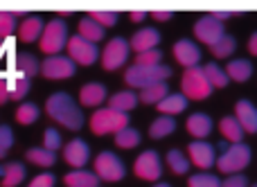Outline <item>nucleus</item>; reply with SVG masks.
Masks as SVG:
<instances>
[{"label":"nucleus","instance_id":"f257e3e1","mask_svg":"<svg viewBox=\"0 0 257 187\" xmlns=\"http://www.w3.org/2000/svg\"><path fill=\"white\" fill-rule=\"evenodd\" d=\"M45 111L57 124L66 126L70 131H79L84 126V113L75 104V99L68 93H54L45 102Z\"/></svg>","mask_w":257,"mask_h":187},{"label":"nucleus","instance_id":"f03ea898","mask_svg":"<svg viewBox=\"0 0 257 187\" xmlns=\"http://www.w3.org/2000/svg\"><path fill=\"white\" fill-rule=\"evenodd\" d=\"M172 75V68L167 66H131L124 72V81L131 88H147V86H154L165 81Z\"/></svg>","mask_w":257,"mask_h":187},{"label":"nucleus","instance_id":"7ed1b4c3","mask_svg":"<svg viewBox=\"0 0 257 187\" xmlns=\"http://www.w3.org/2000/svg\"><path fill=\"white\" fill-rule=\"evenodd\" d=\"M68 43V27L61 18H52L50 23H45L43 34L39 39V50L43 54L57 57Z\"/></svg>","mask_w":257,"mask_h":187},{"label":"nucleus","instance_id":"20e7f679","mask_svg":"<svg viewBox=\"0 0 257 187\" xmlns=\"http://www.w3.org/2000/svg\"><path fill=\"white\" fill-rule=\"evenodd\" d=\"M128 126V113L113 111V108H99L90 117V131L95 135H106V133H120L122 129Z\"/></svg>","mask_w":257,"mask_h":187},{"label":"nucleus","instance_id":"39448f33","mask_svg":"<svg viewBox=\"0 0 257 187\" xmlns=\"http://www.w3.org/2000/svg\"><path fill=\"white\" fill-rule=\"evenodd\" d=\"M250 162V147L244 142H237V144H230L226 151L219 156V171L221 174H239L241 169H246Z\"/></svg>","mask_w":257,"mask_h":187},{"label":"nucleus","instance_id":"423d86ee","mask_svg":"<svg viewBox=\"0 0 257 187\" xmlns=\"http://www.w3.org/2000/svg\"><path fill=\"white\" fill-rule=\"evenodd\" d=\"M181 90L187 99H208L210 93H212V86L208 84L205 79V72L203 68H190V70L183 72V79H181Z\"/></svg>","mask_w":257,"mask_h":187},{"label":"nucleus","instance_id":"0eeeda50","mask_svg":"<svg viewBox=\"0 0 257 187\" xmlns=\"http://www.w3.org/2000/svg\"><path fill=\"white\" fill-rule=\"evenodd\" d=\"M66 50H68V59H70L75 66H93V63L99 59V50L95 48V43L81 39L79 34L68 36Z\"/></svg>","mask_w":257,"mask_h":187},{"label":"nucleus","instance_id":"6e6552de","mask_svg":"<svg viewBox=\"0 0 257 187\" xmlns=\"http://www.w3.org/2000/svg\"><path fill=\"white\" fill-rule=\"evenodd\" d=\"M95 174L99 180H106V183H117V180L124 178L126 169L122 165V160L111 151H102L95 158Z\"/></svg>","mask_w":257,"mask_h":187},{"label":"nucleus","instance_id":"1a4fd4ad","mask_svg":"<svg viewBox=\"0 0 257 187\" xmlns=\"http://www.w3.org/2000/svg\"><path fill=\"white\" fill-rule=\"evenodd\" d=\"M128 50H131V45H128L126 39H122V36H117V39H111L106 45H104L102 50V66L104 70L113 72L117 70V68L124 66V61L128 59Z\"/></svg>","mask_w":257,"mask_h":187},{"label":"nucleus","instance_id":"9d476101","mask_svg":"<svg viewBox=\"0 0 257 187\" xmlns=\"http://www.w3.org/2000/svg\"><path fill=\"white\" fill-rule=\"evenodd\" d=\"M194 36L201 41L203 45H217L219 41L226 36V32H223V23H219L217 18H212L208 14V16H201L199 21L194 23Z\"/></svg>","mask_w":257,"mask_h":187},{"label":"nucleus","instance_id":"9b49d317","mask_svg":"<svg viewBox=\"0 0 257 187\" xmlns=\"http://www.w3.org/2000/svg\"><path fill=\"white\" fill-rule=\"evenodd\" d=\"M133 171H136L138 178L149 180V183L160 180V174H163L160 156L156 151H142L140 156L136 158V162H133Z\"/></svg>","mask_w":257,"mask_h":187},{"label":"nucleus","instance_id":"f8f14e48","mask_svg":"<svg viewBox=\"0 0 257 187\" xmlns=\"http://www.w3.org/2000/svg\"><path fill=\"white\" fill-rule=\"evenodd\" d=\"M77 70V66L70 61L68 57H48L41 63V75L48 77V79H68L72 77Z\"/></svg>","mask_w":257,"mask_h":187},{"label":"nucleus","instance_id":"ddd939ff","mask_svg":"<svg viewBox=\"0 0 257 187\" xmlns=\"http://www.w3.org/2000/svg\"><path fill=\"white\" fill-rule=\"evenodd\" d=\"M187 158L194 167L199 169H210L212 165H217V156H214V147L203 140H196V142L187 144Z\"/></svg>","mask_w":257,"mask_h":187},{"label":"nucleus","instance_id":"4468645a","mask_svg":"<svg viewBox=\"0 0 257 187\" xmlns=\"http://www.w3.org/2000/svg\"><path fill=\"white\" fill-rule=\"evenodd\" d=\"M174 59H176L178 63H181L185 70H190V68H196L201 61V50L196 43H192V41L183 39V41H176L174 43Z\"/></svg>","mask_w":257,"mask_h":187},{"label":"nucleus","instance_id":"2eb2a0df","mask_svg":"<svg viewBox=\"0 0 257 187\" xmlns=\"http://www.w3.org/2000/svg\"><path fill=\"white\" fill-rule=\"evenodd\" d=\"M88 144L84 142V140H70V142L63 147V160L68 162L70 167H75V169H84V165L88 162Z\"/></svg>","mask_w":257,"mask_h":187},{"label":"nucleus","instance_id":"dca6fc26","mask_svg":"<svg viewBox=\"0 0 257 187\" xmlns=\"http://www.w3.org/2000/svg\"><path fill=\"white\" fill-rule=\"evenodd\" d=\"M235 117L241 124L244 133H255L257 131V108L248 99H239V102L235 104Z\"/></svg>","mask_w":257,"mask_h":187},{"label":"nucleus","instance_id":"f3484780","mask_svg":"<svg viewBox=\"0 0 257 187\" xmlns=\"http://www.w3.org/2000/svg\"><path fill=\"white\" fill-rule=\"evenodd\" d=\"M158 43H160V34L154 30V27H147V30L136 32V34L131 36V41H128L131 50H136L138 54L147 52V50H156Z\"/></svg>","mask_w":257,"mask_h":187},{"label":"nucleus","instance_id":"a211bd4d","mask_svg":"<svg viewBox=\"0 0 257 187\" xmlns=\"http://www.w3.org/2000/svg\"><path fill=\"white\" fill-rule=\"evenodd\" d=\"M187 126V133L194 135L196 140H203L210 135V131H212V120H210V115H205V113H194V115L187 117L185 122Z\"/></svg>","mask_w":257,"mask_h":187},{"label":"nucleus","instance_id":"6ab92c4d","mask_svg":"<svg viewBox=\"0 0 257 187\" xmlns=\"http://www.w3.org/2000/svg\"><path fill=\"white\" fill-rule=\"evenodd\" d=\"M43 18L41 16H27L25 21L21 23V30H18V39L23 41V43H32V41L41 39V34H43Z\"/></svg>","mask_w":257,"mask_h":187},{"label":"nucleus","instance_id":"aec40b11","mask_svg":"<svg viewBox=\"0 0 257 187\" xmlns=\"http://www.w3.org/2000/svg\"><path fill=\"white\" fill-rule=\"evenodd\" d=\"M5 81H7L9 99H18V102H21V99L30 93V79H27L21 70H12V75H9Z\"/></svg>","mask_w":257,"mask_h":187},{"label":"nucleus","instance_id":"412c9836","mask_svg":"<svg viewBox=\"0 0 257 187\" xmlns=\"http://www.w3.org/2000/svg\"><path fill=\"white\" fill-rule=\"evenodd\" d=\"M106 99V88H104V84H86L81 86L79 90V102L81 106H99V104Z\"/></svg>","mask_w":257,"mask_h":187},{"label":"nucleus","instance_id":"4be33fe9","mask_svg":"<svg viewBox=\"0 0 257 187\" xmlns=\"http://www.w3.org/2000/svg\"><path fill=\"white\" fill-rule=\"evenodd\" d=\"M66 187H97L99 178L95 171H86V169H75L70 174L63 176Z\"/></svg>","mask_w":257,"mask_h":187},{"label":"nucleus","instance_id":"5701e85b","mask_svg":"<svg viewBox=\"0 0 257 187\" xmlns=\"http://www.w3.org/2000/svg\"><path fill=\"white\" fill-rule=\"evenodd\" d=\"M187 108V97L183 93H174V95H167V97L163 99V102L158 104V111L163 113V115H178V113H183Z\"/></svg>","mask_w":257,"mask_h":187},{"label":"nucleus","instance_id":"b1692460","mask_svg":"<svg viewBox=\"0 0 257 187\" xmlns=\"http://www.w3.org/2000/svg\"><path fill=\"white\" fill-rule=\"evenodd\" d=\"M226 75H228V79H232V81H246V79H250V75H253V66H250V61L248 59H235V61H230L226 66Z\"/></svg>","mask_w":257,"mask_h":187},{"label":"nucleus","instance_id":"393cba45","mask_svg":"<svg viewBox=\"0 0 257 187\" xmlns=\"http://www.w3.org/2000/svg\"><path fill=\"white\" fill-rule=\"evenodd\" d=\"M219 131H221L223 138L232 144L241 142V138H244V129H241V124L237 122V117H223V120L219 122Z\"/></svg>","mask_w":257,"mask_h":187},{"label":"nucleus","instance_id":"a878e982","mask_svg":"<svg viewBox=\"0 0 257 187\" xmlns=\"http://www.w3.org/2000/svg\"><path fill=\"white\" fill-rule=\"evenodd\" d=\"M138 104V95L131 93V90H122V93H115L111 99H108V108L120 113H128L131 108H136Z\"/></svg>","mask_w":257,"mask_h":187},{"label":"nucleus","instance_id":"bb28decb","mask_svg":"<svg viewBox=\"0 0 257 187\" xmlns=\"http://www.w3.org/2000/svg\"><path fill=\"white\" fill-rule=\"evenodd\" d=\"M169 95V88H167V84L165 81H160V84H154V86H147V88H142L140 90V102H145V104H156L158 106L160 102H163L165 97Z\"/></svg>","mask_w":257,"mask_h":187},{"label":"nucleus","instance_id":"cd10ccee","mask_svg":"<svg viewBox=\"0 0 257 187\" xmlns=\"http://www.w3.org/2000/svg\"><path fill=\"white\" fill-rule=\"evenodd\" d=\"M0 174H3V187H16L25 180V167L21 162H9L5 169H0Z\"/></svg>","mask_w":257,"mask_h":187},{"label":"nucleus","instance_id":"c85d7f7f","mask_svg":"<svg viewBox=\"0 0 257 187\" xmlns=\"http://www.w3.org/2000/svg\"><path fill=\"white\" fill-rule=\"evenodd\" d=\"M79 36L86 41H90V43H97V41L104 39V27L97 25V23L93 21V18H81L79 21Z\"/></svg>","mask_w":257,"mask_h":187},{"label":"nucleus","instance_id":"c756f323","mask_svg":"<svg viewBox=\"0 0 257 187\" xmlns=\"http://www.w3.org/2000/svg\"><path fill=\"white\" fill-rule=\"evenodd\" d=\"M174 129H176V122H174V117H169V115H160L158 120L151 122V126H149V135H151L154 140H160V138H165V135H172V133H174Z\"/></svg>","mask_w":257,"mask_h":187},{"label":"nucleus","instance_id":"7c9ffc66","mask_svg":"<svg viewBox=\"0 0 257 187\" xmlns=\"http://www.w3.org/2000/svg\"><path fill=\"white\" fill-rule=\"evenodd\" d=\"M203 72H205V79H208V84L212 86V88H226L228 81H230L226 75V70L219 68L217 63H208V66L203 68Z\"/></svg>","mask_w":257,"mask_h":187},{"label":"nucleus","instance_id":"2f4dec72","mask_svg":"<svg viewBox=\"0 0 257 187\" xmlns=\"http://www.w3.org/2000/svg\"><path fill=\"white\" fill-rule=\"evenodd\" d=\"M167 165L174 174H187V169H190L192 162H190L187 156H183L181 149H172V151L167 153Z\"/></svg>","mask_w":257,"mask_h":187},{"label":"nucleus","instance_id":"473e14b6","mask_svg":"<svg viewBox=\"0 0 257 187\" xmlns=\"http://www.w3.org/2000/svg\"><path fill=\"white\" fill-rule=\"evenodd\" d=\"M27 160H30L32 165H39V167H52L54 160H57V156L43 147H34L27 151Z\"/></svg>","mask_w":257,"mask_h":187},{"label":"nucleus","instance_id":"72a5a7b5","mask_svg":"<svg viewBox=\"0 0 257 187\" xmlns=\"http://www.w3.org/2000/svg\"><path fill=\"white\" fill-rule=\"evenodd\" d=\"M39 120V106L32 102H25L21 104V106L16 108V122L18 124H34V122Z\"/></svg>","mask_w":257,"mask_h":187},{"label":"nucleus","instance_id":"f704fd0d","mask_svg":"<svg viewBox=\"0 0 257 187\" xmlns=\"http://www.w3.org/2000/svg\"><path fill=\"white\" fill-rule=\"evenodd\" d=\"M115 144L120 149H133L140 144V133H138L136 129H131V126H126V129H122L120 133H115Z\"/></svg>","mask_w":257,"mask_h":187},{"label":"nucleus","instance_id":"c9c22d12","mask_svg":"<svg viewBox=\"0 0 257 187\" xmlns=\"http://www.w3.org/2000/svg\"><path fill=\"white\" fill-rule=\"evenodd\" d=\"M18 70H21L27 79H30V77H34V75H39V70H41L39 59H36L34 54H30V52L21 54V57H18Z\"/></svg>","mask_w":257,"mask_h":187},{"label":"nucleus","instance_id":"e433bc0d","mask_svg":"<svg viewBox=\"0 0 257 187\" xmlns=\"http://www.w3.org/2000/svg\"><path fill=\"white\" fill-rule=\"evenodd\" d=\"M235 48H237V41L232 39V36H223L221 41H219L217 45H212V57H217V59H226V57H230L232 52H235Z\"/></svg>","mask_w":257,"mask_h":187},{"label":"nucleus","instance_id":"4c0bfd02","mask_svg":"<svg viewBox=\"0 0 257 187\" xmlns=\"http://www.w3.org/2000/svg\"><path fill=\"white\" fill-rule=\"evenodd\" d=\"M187 187H221V180H219V176H214V174H205V171H201V174L190 176Z\"/></svg>","mask_w":257,"mask_h":187},{"label":"nucleus","instance_id":"58836bf2","mask_svg":"<svg viewBox=\"0 0 257 187\" xmlns=\"http://www.w3.org/2000/svg\"><path fill=\"white\" fill-rule=\"evenodd\" d=\"M88 18H93V21L102 27H113L117 23L115 12H102V9H93V12H88Z\"/></svg>","mask_w":257,"mask_h":187},{"label":"nucleus","instance_id":"ea45409f","mask_svg":"<svg viewBox=\"0 0 257 187\" xmlns=\"http://www.w3.org/2000/svg\"><path fill=\"white\" fill-rule=\"evenodd\" d=\"M16 12H0V39H7L16 27Z\"/></svg>","mask_w":257,"mask_h":187},{"label":"nucleus","instance_id":"a19ab883","mask_svg":"<svg viewBox=\"0 0 257 187\" xmlns=\"http://www.w3.org/2000/svg\"><path fill=\"white\" fill-rule=\"evenodd\" d=\"M163 52L160 50H147L142 54H136V66H160Z\"/></svg>","mask_w":257,"mask_h":187},{"label":"nucleus","instance_id":"79ce46f5","mask_svg":"<svg viewBox=\"0 0 257 187\" xmlns=\"http://www.w3.org/2000/svg\"><path fill=\"white\" fill-rule=\"evenodd\" d=\"M61 147V135H59L57 129H45L43 133V149H48V151H57V149Z\"/></svg>","mask_w":257,"mask_h":187},{"label":"nucleus","instance_id":"37998d69","mask_svg":"<svg viewBox=\"0 0 257 187\" xmlns=\"http://www.w3.org/2000/svg\"><path fill=\"white\" fill-rule=\"evenodd\" d=\"M12 144H14V133H12V129H9L7 124H3V126H0V158L7 156V151L12 149Z\"/></svg>","mask_w":257,"mask_h":187},{"label":"nucleus","instance_id":"c03bdc74","mask_svg":"<svg viewBox=\"0 0 257 187\" xmlns=\"http://www.w3.org/2000/svg\"><path fill=\"white\" fill-rule=\"evenodd\" d=\"M221 187H248V178L241 174H232L230 178H226L221 183Z\"/></svg>","mask_w":257,"mask_h":187},{"label":"nucleus","instance_id":"a18cd8bd","mask_svg":"<svg viewBox=\"0 0 257 187\" xmlns=\"http://www.w3.org/2000/svg\"><path fill=\"white\" fill-rule=\"evenodd\" d=\"M27 187H54V176L52 174H39Z\"/></svg>","mask_w":257,"mask_h":187},{"label":"nucleus","instance_id":"49530a36","mask_svg":"<svg viewBox=\"0 0 257 187\" xmlns=\"http://www.w3.org/2000/svg\"><path fill=\"white\" fill-rule=\"evenodd\" d=\"M151 18L158 21V23H165V21L172 18V12H160V9H154V12H151Z\"/></svg>","mask_w":257,"mask_h":187},{"label":"nucleus","instance_id":"de8ad7c7","mask_svg":"<svg viewBox=\"0 0 257 187\" xmlns=\"http://www.w3.org/2000/svg\"><path fill=\"white\" fill-rule=\"evenodd\" d=\"M9 99V93H7V81H5V77H0V106H3L5 102Z\"/></svg>","mask_w":257,"mask_h":187},{"label":"nucleus","instance_id":"09e8293b","mask_svg":"<svg viewBox=\"0 0 257 187\" xmlns=\"http://www.w3.org/2000/svg\"><path fill=\"white\" fill-rule=\"evenodd\" d=\"M128 18H131L133 23H140L147 18V12H142V9H133V12H128Z\"/></svg>","mask_w":257,"mask_h":187},{"label":"nucleus","instance_id":"8fccbe9b","mask_svg":"<svg viewBox=\"0 0 257 187\" xmlns=\"http://www.w3.org/2000/svg\"><path fill=\"white\" fill-rule=\"evenodd\" d=\"M210 16H212V18H217V21L221 23V21H226V18L237 16V14H235V12H212V14H210Z\"/></svg>","mask_w":257,"mask_h":187},{"label":"nucleus","instance_id":"3c124183","mask_svg":"<svg viewBox=\"0 0 257 187\" xmlns=\"http://www.w3.org/2000/svg\"><path fill=\"white\" fill-rule=\"evenodd\" d=\"M248 52L253 54V57H257V32H253L248 39Z\"/></svg>","mask_w":257,"mask_h":187},{"label":"nucleus","instance_id":"603ef678","mask_svg":"<svg viewBox=\"0 0 257 187\" xmlns=\"http://www.w3.org/2000/svg\"><path fill=\"white\" fill-rule=\"evenodd\" d=\"M70 14H72V12H70V9H63V12H59V14H57V16H70Z\"/></svg>","mask_w":257,"mask_h":187},{"label":"nucleus","instance_id":"864d4df0","mask_svg":"<svg viewBox=\"0 0 257 187\" xmlns=\"http://www.w3.org/2000/svg\"><path fill=\"white\" fill-rule=\"evenodd\" d=\"M154 187H172V185H167V183H156Z\"/></svg>","mask_w":257,"mask_h":187},{"label":"nucleus","instance_id":"5fc2aeb1","mask_svg":"<svg viewBox=\"0 0 257 187\" xmlns=\"http://www.w3.org/2000/svg\"><path fill=\"white\" fill-rule=\"evenodd\" d=\"M0 52H3V41H0Z\"/></svg>","mask_w":257,"mask_h":187},{"label":"nucleus","instance_id":"6e6d98bb","mask_svg":"<svg viewBox=\"0 0 257 187\" xmlns=\"http://www.w3.org/2000/svg\"><path fill=\"white\" fill-rule=\"evenodd\" d=\"M253 187H257V185H253Z\"/></svg>","mask_w":257,"mask_h":187}]
</instances>
